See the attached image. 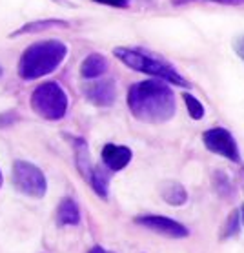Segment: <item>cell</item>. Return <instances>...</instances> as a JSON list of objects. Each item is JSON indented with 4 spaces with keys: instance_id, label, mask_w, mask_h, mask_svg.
<instances>
[{
    "instance_id": "obj_1",
    "label": "cell",
    "mask_w": 244,
    "mask_h": 253,
    "mask_svg": "<svg viewBox=\"0 0 244 253\" xmlns=\"http://www.w3.org/2000/svg\"><path fill=\"white\" fill-rule=\"evenodd\" d=\"M128 108L131 115L146 124H164L177 111L173 89L163 81H142L129 87Z\"/></svg>"
},
{
    "instance_id": "obj_2",
    "label": "cell",
    "mask_w": 244,
    "mask_h": 253,
    "mask_svg": "<svg viewBox=\"0 0 244 253\" xmlns=\"http://www.w3.org/2000/svg\"><path fill=\"white\" fill-rule=\"evenodd\" d=\"M113 55L122 64H126L128 68L135 69V71L155 77V79L166 82V84H175V86L186 87V89L192 87L190 81L186 77L180 75L173 64H169L166 58L159 57L155 53L144 51V49H133V47H115Z\"/></svg>"
},
{
    "instance_id": "obj_3",
    "label": "cell",
    "mask_w": 244,
    "mask_h": 253,
    "mask_svg": "<svg viewBox=\"0 0 244 253\" xmlns=\"http://www.w3.org/2000/svg\"><path fill=\"white\" fill-rule=\"evenodd\" d=\"M68 55V46L60 41H42L29 46L20 57L18 75L24 81H35L49 75L64 62Z\"/></svg>"
},
{
    "instance_id": "obj_4",
    "label": "cell",
    "mask_w": 244,
    "mask_h": 253,
    "mask_svg": "<svg viewBox=\"0 0 244 253\" xmlns=\"http://www.w3.org/2000/svg\"><path fill=\"white\" fill-rule=\"evenodd\" d=\"M31 106L42 119L58 121L68 111V95L57 82H44L31 95Z\"/></svg>"
},
{
    "instance_id": "obj_5",
    "label": "cell",
    "mask_w": 244,
    "mask_h": 253,
    "mask_svg": "<svg viewBox=\"0 0 244 253\" xmlns=\"http://www.w3.org/2000/svg\"><path fill=\"white\" fill-rule=\"evenodd\" d=\"M13 184L24 195L35 197V199H42L47 190V180L44 173L35 164L24 161H17L13 164Z\"/></svg>"
},
{
    "instance_id": "obj_6",
    "label": "cell",
    "mask_w": 244,
    "mask_h": 253,
    "mask_svg": "<svg viewBox=\"0 0 244 253\" xmlns=\"http://www.w3.org/2000/svg\"><path fill=\"white\" fill-rule=\"evenodd\" d=\"M203 142L204 148L211 153H215L219 157H224L230 162H239L241 161V150L235 137L232 131H228L226 127L215 126L209 127L203 133Z\"/></svg>"
},
{
    "instance_id": "obj_7",
    "label": "cell",
    "mask_w": 244,
    "mask_h": 253,
    "mask_svg": "<svg viewBox=\"0 0 244 253\" xmlns=\"http://www.w3.org/2000/svg\"><path fill=\"white\" fill-rule=\"evenodd\" d=\"M135 224L142 226L153 233L168 237V239H186L190 235V230L186 226L180 224L179 220L164 217V215H140L135 219Z\"/></svg>"
},
{
    "instance_id": "obj_8",
    "label": "cell",
    "mask_w": 244,
    "mask_h": 253,
    "mask_svg": "<svg viewBox=\"0 0 244 253\" xmlns=\"http://www.w3.org/2000/svg\"><path fill=\"white\" fill-rule=\"evenodd\" d=\"M84 95L91 104L99 108H110L115 104L117 98V87L113 81H99L91 82L84 87Z\"/></svg>"
},
{
    "instance_id": "obj_9",
    "label": "cell",
    "mask_w": 244,
    "mask_h": 253,
    "mask_svg": "<svg viewBox=\"0 0 244 253\" xmlns=\"http://www.w3.org/2000/svg\"><path fill=\"white\" fill-rule=\"evenodd\" d=\"M131 159H133V151L128 146L106 144L102 148V164L108 171H121L131 162Z\"/></svg>"
},
{
    "instance_id": "obj_10",
    "label": "cell",
    "mask_w": 244,
    "mask_h": 253,
    "mask_svg": "<svg viewBox=\"0 0 244 253\" xmlns=\"http://www.w3.org/2000/svg\"><path fill=\"white\" fill-rule=\"evenodd\" d=\"M108 71V60L106 57H102L100 53H91L87 55L81 64V75L87 81L99 79Z\"/></svg>"
},
{
    "instance_id": "obj_11",
    "label": "cell",
    "mask_w": 244,
    "mask_h": 253,
    "mask_svg": "<svg viewBox=\"0 0 244 253\" xmlns=\"http://www.w3.org/2000/svg\"><path fill=\"white\" fill-rule=\"evenodd\" d=\"M57 222L60 226H77L81 222V210L73 199H64L58 204L57 210Z\"/></svg>"
},
{
    "instance_id": "obj_12",
    "label": "cell",
    "mask_w": 244,
    "mask_h": 253,
    "mask_svg": "<svg viewBox=\"0 0 244 253\" xmlns=\"http://www.w3.org/2000/svg\"><path fill=\"white\" fill-rule=\"evenodd\" d=\"M161 197L169 206H184L188 202V191L180 182H166L161 186Z\"/></svg>"
},
{
    "instance_id": "obj_13",
    "label": "cell",
    "mask_w": 244,
    "mask_h": 253,
    "mask_svg": "<svg viewBox=\"0 0 244 253\" xmlns=\"http://www.w3.org/2000/svg\"><path fill=\"white\" fill-rule=\"evenodd\" d=\"M89 184L95 190V193L102 199H108V184H110V175L108 169L102 166H93L91 173H89Z\"/></svg>"
},
{
    "instance_id": "obj_14",
    "label": "cell",
    "mask_w": 244,
    "mask_h": 253,
    "mask_svg": "<svg viewBox=\"0 0 244 253\" xmlns=\"http://www.w3.org/2000/svg\"><path fill=\"white\" fill-rule=\"evenodd\" d=\"M75 155H77V168L79 171L84 175V178H89V173L93 169L91 166V161H89V150H87V144L82 140V138H77L75 140Z\"/></svg>"
},
{
    "instance_id": "obj_15",
    "label": "cell",
    "mask_w": 244,
    "mask_h": 253,
    "mask_svg": "<svg viewBox=\"0 0 244 253\" xmlns=\"http://www.w3.org/2000/svg\"><path fill=\"white\" fill-rule=\"evenodd\" d=\"M182 100H184V104H186V110L193 121H203L204 113H206L203 102H201L197 97L190 95V93H182Z\"/></svg>"
},
{
    "instance_id": "obj_16",
    "label": "cell",
    "mask_w": 244,
    "mask_h": 253,
    "mask_svg": "<svg viewBox=\"0 0 244 253\" xmlns=\"http://www.w3.org/2000/svg\"><path fill=\"white\" fill-rule=\"evenodd\" d=\"M68 22H64V20H41V22H31V24H26V26H22L20 29H17L15 33H13V37L15 35H24V33H37V31H44V29L47 28H55V26H66Z\"/></svg>"
},
{
    "instance_id": "obj_17",
    "label": "cell",
    "mask_w": 244,
    "mask_h": 253,
    "mask_svg": "<svg viewBox=\"0 0 244 253\" xmlns=\"http://www.w3.org/2000/svg\"><path fill=\"white\" fill-rule=\"evenodd\" d=\"M239 226H241V211H239V210H233L232 215H230V217H228V220L224 222L222 237H224V239L235 237L239 233Z\"/></svg>"
},
{
    "instance_id": "obj_18",
    "label": "cell",
    "mask_w": 244,
    "mask_h": 253,
    "mask_svg": "<svg viewBox=\"0 0 244 253\" xmlns=\"http://www.w3.org/2000/svg\"><path fill=\"white\" fill-rule=\"evenodd\" d=\"M233 51L244 62V35H239L233 39Z\"/></svg>"
},
{
    "instance_id": "obj_19",
    "label": "cell",
    "mask_w": 244,
    "mask_h": 253,
    "mask_svg": "<svg viewBox=\"0 0 244 253\" xmlns=\"http://www.w3.org/2000/svg\"><path fill=\"white\" fill-rule=\"evenodd\" d=\"M93 2H99V4H104V6H111V7H124L129 6V0H93Z\"/></svg>"
},
{
    "instance_id": "obj_20",
    "label": "cell",
    "mask_w": 244,
    "mask_h": 253,
    "mask_svg": "<svg viewBox=\"0 0 244 253\" xmlns=\"http://www.w3.org/2000/svg\"><path fill=\"white\" fill-rule=\"evenodd\" d=\"M17 121V115H13V113H4V115H0V127H6L9 124Z\"/></svg>"
},
{
    "instance_id": "obj_21",
    "label": "cell",
    "mask_w": 244,
    "mask_h": 253,
    "mask_svg": "<svg viewBox=\"0 0 244 253\" xmlns=\"http://www.w3.org/2000/svg\"><path fill=\"white\" fill-rule=\"evenodd\" d=\"M211 2L224 4V6H241V4H244V0H211Z\"/></svg>"
},
{
    "instance_id": "obj_22",
    "label": "cell",
    "mask_w": 244,
    "mask_h": 253,
    "mask_svg": "<svg viewBox=\"0 0 244 253\" xmlns=\"http://www.w3.org/2000/svg\"><path fill=\"white\" fill-rule=\"evenodd\" d=\"M87 253H113V252H108V250H104V248H100V246H95L91 248Z\"/></svg>"
},
{
    "instance_id": "obj_23",
    "label": "cell",
    "mask_w": 244,
    "mask_h": 253,
    "mask_svg": "<svg viewBox=\"0 0 244 253\" xmlns=\"http://www.w3.org/2000/svg\"><path fill=\"white\" fill-rule=\"evenodd\" d=\"M241 222L244 224V208H243V211H241Z\"/></svg>"
},
{
    "instance_id": "obj_24",
    "label": "cell",
    "mask_w": 244,
    "mask_h": 253,
    "mask_svg": "<svg viewBox=\"0 0 244 253\" xmlns=\"http://www.w3.org/2000/svg\"><path fill=\"white\" fill-rule=\"evenodd\" d=\"M0 186H2V171H0Z\"/></svg>"
},
{
    "instance_id": "obj_25",
    "label": "cell",
    "mask_w": 244,
    "mask_h": 253,
    "mask_svg": "<svg viewBox=\"0 0 244 253\" xmlns=\"http://www.w3.org/2000/svg\"><path fill=\"white\" fill-rule=\"evenodd\" d=\"M0 77H2V66H0Z\"/></svg>"
}]
</instances>
